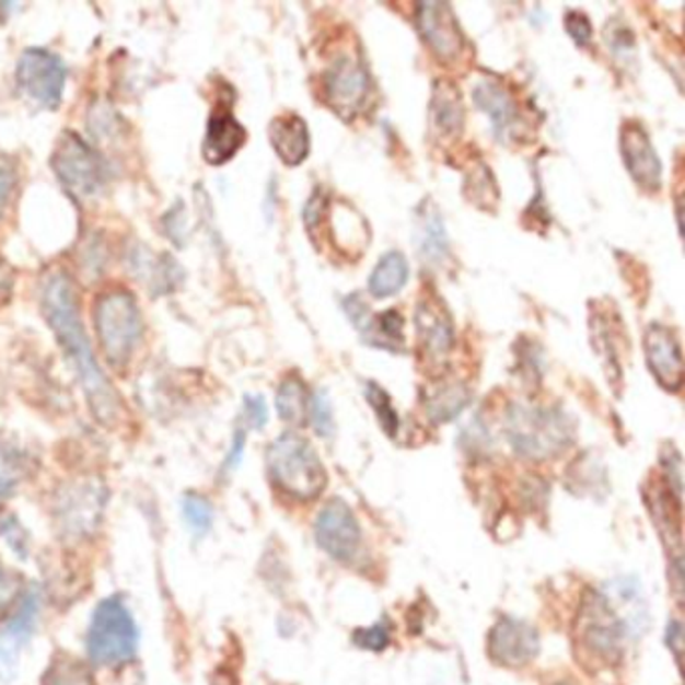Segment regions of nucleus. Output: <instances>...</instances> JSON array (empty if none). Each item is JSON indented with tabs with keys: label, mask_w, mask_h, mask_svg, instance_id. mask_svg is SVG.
<instances>
[{
	"label": "nucleus",
	"mask_w": 685,
	"mask_h": 685,
	"mask_svg": "<svg viewBox=\"0 0 685 685\" xmlns=\"http://www.w3.org/2000/svg\"><path fill=\"white\" fill-rule=\"evenodd\" d=\"M471 400V394L461 382H442L427 392L425 408L432 422L442 425L458 417Z\"/></svg>",
	"instance_id": "nucleus-25"
},
{
	"label": "nucleus",
	"mask_w": 685,
	"mask_h": 685,
	"mask_svg": "<svg viewBox=\"0 0 685 685\" xmlns=\"http://www.w3.org/2000/svg\"><path fill=\"white\" fill-rule=\"evenodd\" d=\"M420 355L429 360L430 367H441L451 355L454 344L453 322L441 300L427 295L420 300L415 314Z\"/></svg>",
	"instance_id": "nucleus-15"
},
{
	"label": "nucleus",
	"mask_w": 685,
	"mask_h": 685,
	"mask_svg": "<svg viewBox=\"0 0 685 685\" xmlns=\"http://www.w3.org/2000/svg\"><path fill=\"white\" fill-rule=\"evenodd\" d=\"M0 535L4 537V541L9 543V547H11L16 555L26 557V553H28V537H26L25 529L19 525V521H16L14 516H9V519L2 521Z\"/></svg>",
	"instance_id": "nucleus-36"
},
{
	"label": "nucleus",
	"mask_w": 685,
	"mask_h": 685,
	"mask_svg": "<svg viewBox=\"0 0 685 685\" xmlns=\"http://www.w3.org/2000/svg\"><path fill=\"white\" fill-rule=\"evenodd\" d=\"M607 43H609L613 53L619 55L622 59L629 57L636 49V40H634L631 31L619 25V23H612L607 26Z\"/></svg>",
	"instance_id": "nucleus-38"
},
{
	"label": "nucleus",
	"mask_w": 685,
	"mask_h": 685,
	"mask_svg": "<svg viewBox=\"0 0 685 685\" xmlns=\"http://www.w3.org/2000/svg\"><path fill=\"white\" fill-rule=\"evenodd\" d=\"M541 651V637L531 624L516 617H501L490 629V660L502 667L521 670Z\"/></svg>",
	"instance_id": "nucleus-12"
},
{
	"label": "nucleus",
	"mask_w": 685,
	"mask_h": 685,
	"mask_svg": "<svg viewBox=\"0 0 685 685\" xmlns=\"http://www.w3.org/2000/svg\"><path fill=\"white\" fill-rule=\"evenodd\" d=\"M244 125L233 117L232 107L225 103L216 105L209 115L208 131L204 137V160L209 165L228 163L244 148Z\"/></svg>",
	"instance_id": "nucleus-20"
},
{
	"label": "nucleus",
	"mask_w": 685,
	"mask_h": 685,
	"mask_svg": "<svg viewBox=\"0 0 685 685\" xmlns=\"http://www.w3.org/2000/svg\"><path fill=\"white\" fill-rule=\"evenodd\" d=\"M307 404H310V396H307L304 382L298 376L283 379L276 394V408L283 422L302 425L307 418Z\"/></svg>",
	"instance_id": "nucleus-27"
},
{
	"label": "nucleus",
	"mask_w": 685,
	"mask_h": 685,
	"mask_svg": "<svg viewBox=\"0 0 685 685\" xmlns=\"http://www.w3.org/2000/svg\"><path fill=\"white\" fill-rule=\"evenodd\" d=\"M661 466L665 475V489L673 495V501L682 504V490H684V477H682V454L673 449L672 444L663 449L661 453Z\"/></svg>",
	"instance_id": "nucleus-32"
},
{
	"label": "nucleus",
	"mask_w": 685,
	"mask_h": 685,
	"mask_svg": "<svg viewBox=\"0 0 685 685\" xmlns=\"http://www.w3.org/2000/svg\"><path fill=\"white\" fill-rule=\"evenodd\" d=\"M16 85L38 107L55 111L67 85V65L53 50L26 49L16 62Z\"/></svg>",
	"instance_id": "nucleus-9"
},
{
	"label": "nucleus",
	"mask_w": 685,
	"mask_h": 685,
	"mask_svg": "<svg viewBox=\"0 0 685 685\" xmlns=\"http://www.w3.org/2000/svg\"><path fill=\"white\" fill-rule=\"evenodd\" d=\"M352 639H355L358 648L367 649V651H372V653H380V651L388 648V643H391V627H388L386 622H380V624H374L372 627H367V629H356Z\"/></svg>",
	"instance_id": "nucleus-34"
},
{
	"label": "nucleus",
	"mask_w": 685,
	"mask_h": 685,
	"mask_svg": "<svg viewBox=\"0 0 685 685\" xmlns=\"http://www.w3.org/2000/svg\"><path fill=\"white\" fill-rule=\"evenodd\" d=\"M40 310L50 330L57 336L62 352L73 364L93 417L105 427H115L121 418V396L98 368L95 352L86 338L85 326L81 322L79 292L67 271L53 269L43 278Z\"/></svg>",
	"instance_id": "nucleus-1"
},
{
	"label": "nucleus",
	"mask_w": 685,
	"mask_h": 685,
	"mask_svg": "<svg viewBox=\"0 0 685 685\" xmlns=\"http://www.w3.org/2000/svg\"><path fill=\"white\" fill-rule=\"evenodd\" d=\"M665 639H667V646H670V651H673V655H675V660H682V651H684V636H682V624L680 622H672V624L667 625V634H665Z\"/></svg>",
	"instance_id": "nucleus-43"
},
{
	"label": "nucleus",
	"mask_w": 685,
	"mask_h": 685,
	"mask_svg": "<svg viewBox=\"0 0 685 685\" xmlns=\"http://www.w3.org/2000/svg\"><path fill=\"white\" fill-rule=\"evenodd\" d=\"M565 31L569 33V37L573 38L579 47H585L588 43H591L593 26L583 13L567 14L565 16Z\"/></svg>",
	"instance_id": "nucleus-39"
},
{
	"label": "nucleus",
	"mask_w": 685,
	"mask_h": 685,
	"mask_svg": "<svg viewBox=\"0 0 685 685\" xmlns=\"http://www.w3.org/2000/svg\"><path fill=\"white\" fill-rule=\"evenodd\" d=\"M418 249L430 264H441L449 257V237L444 230L441 211L430 201L417 213Z\"/></svg>",
	"instance_id": "nucleus-23"
},
{
	"label": "nucleus",
	"mask_w": 685,
	"mask_h": 685,
	"mask_svg": "<svg viewBox=\"0 0 685 685\" xmlns=\"http://www.w3.org/2000/svg\"><path fill=\"white\" fill-rule=\"evenodd\" d=\"M573 637L577 655L588 665V670L615 667L624 660L627 627L615 605L601 591L589 589L583 595L577 612Z\"/></svg>",
	"instance_id": "nucleus-3"
},
{
	"label": "nucleus",
	"mask_w": 685,
	"mask_h": 685,
	"mask_svg": "<svg viewBox=\"0 0 685 685\" xmlns=\"http://www.w3.org/2000/svg\"><path fill=\"white\" fill-rule=\"evenodd\" d=\"M139 631L133 615L119 597L103 600L95 607L86 631V653L93 663L117 667L133 660Z\"/></svg>",
	"instance_id": "nucleus-6"
},
{
	"label": "nucleus",
	"mask_w": 685,
	"mask_h": 685,
	"mask_svg": "<svg viewBox=\"0 0 685 685\" xmlns=\"http://www.w3.org/2000/svg\"><path fill=\"white\" fill-rule=\"evenodd\" d=\"M43 597L38 589L26 591L13 619L7 624L0 634V682H11L16 675L21 649L31 641L37 631L40 617Z\"/></svg>",
	"instance_id": "nucleus-14"
},
{
	"label": "nucleus",
	"mask_w": 685,
	"mask_h": 685,
	"mask_svg": "<svg viewBox=\"0 0 685 685\" xmlns=\"http://www.w3.org/2000/svg\"><path fill=\"white\" fill-rule=\"evenodd\" d=\"M344 312L360 332L362 340L376 346L382 350H400L404 344L403 316L396 310H388L384 314H372L367 302L358 294L348 295L344 300Z\"/></svg>",
	"instance_id": "nucleus-16"
},
{
	"label": "nucleus",
	"mask_w": 685,
	"mask_h": 685,
	"mask_svg": "<svg viewBox=\"0 0 685 685\" xmlns=\"http://www.w3.org/2000/svg\"><path fill=\"white\" fill-rule=\"evenodd\" d=\"M50 167L65 191L77 199L97 196L107 182V165L95 149L73 131H65L50 155Z\"/></svg>",
	"instance_id": "nucleus-7"
},
{
	"label": "nucleus",
	"mask_w": 685,
	"mask_h": 685,
	"mask_svg": "<svg viewBox=\"0 0 685 685\" xmlns=\"http://www.w3.org/2000/svg\"><path fill=\"white\" fill-rule=\"evenodd\" d=\"M182 511H184L185 525L189 526V531L196 537H204L206 533H209V529L213 525V509L206 497L194 495V492L185 495Z\"/></svg>",
	"instance_id": "nucleus-30"
},
{
	"label": "nucleus",
	"mask_w": 685,
	"mask_h": 685,
	"mask_svg": "<svg viewBox=\"0 0 685 685\" xmlns=\"http://www.w3.org/2000/svg\"><path fill=\"white\" fill-rule=\"evenodd\" d=\"M45 685H95V682L85 663L69 655H59L47 670Z\"/></svg>",
	"instance_id": "nucleus-29"
},
{
	"label": "nucleus",
	"mask_w": 685,
	"mask_h": 685,
	"mask_svg": "<svg viewBox=\"0 0 685 685\" xmlns=\"http://www.w3.org/2000/svg\"><path fill=\"white\" fill-rule=\"evenodd\" d=\"M307 417L312 420V427L320 437H332L334 432V413H332L330 398L324 391H318L307 404Z\"/></svg>",
	"instance_id": "nucleus-33"
},
{
	"label": "nucleus",
	"mask_w": 685,
	"mask_h": 685,
	"mask_svg": "<svg viewBox=\"0 0 685 685\" xmlns=\"http://www.w3.org/2000/svg\"><path fill=\"white\" fill-rule=\"evenodd\" d=\"M408 282V262L400 252H388L380 257L376 268L370 276L368 290L374 298H391L398 294Z\"/></svg>",
	"instance_id": "nucleus-26"
},
{
	"label": "nucleus",
	"mask_w": 685,
	"mask_h": 685,
	"mask_svg": "<svg viewBox=\"0 0 685 685\" xmlns=\"http://www.w3.org/2000/svg\"><path fill=\"white\" fill-rule=\"evenodd\" d=\"M93 320L101 350L113 368L129 364L143 338V318L135 295L125 288H111L95 300Z\"/></svg>",
	"instance_id": "nucleus-4"
},
{
	"label": "nucleus",
	"mask_w": 685,
	"mask_h": 685,
	"mask_svg": "<svg viewBox=\"0 0 685 685\" xmlns=\"http://www.w3.org/2000/svg\"><path fill=\"white\" fill-rule=\"evenodd\" d=\"M268 473L274 485L295 501H312L326 489V468L312 444L286 432L269 444Z\"/></svg>",
	"instance_id": "nucleus-5"
},
{
	"label": "nucleus",
	"mask_w": 685,
	"mask_h": 685,
	"mask_svg": "<svg viewBox=\"0 0 685 685\" xmlns=\"http://www.w3.org/2000/svg\"><path fill=\"white\" fill-rule=\"evenodd\" d=\"M430 127L441 139H454L463 131L465 109L458 89L449 81H439L430 98Z\"/></svg>",
	"instance_id": "nucleus-22"
},
{
	"label": "nucleus",
	"mask_w": 685,
	"mask_h": 685,
	"mask_svg": "<svg viewBox=\"0 0 685 685\" xmlns=\"http://www.w3.org/2000/svg\"><path fill=\"white\" fill-rule=\"evenodd\" d=\"M107 490L93 478L67 483L55 497L53 513L61 535L69 541L91 537L103 519Z\"/></svg>",
	"instance_id": "nucleus-8"
},
{
	"label": "nucleus",
	"mask_w": 685,
	"mask_h": 685,
	"mask_svg": "<svg viewBox=\"0 0 685 685\" xmlns=\"http://www.w3.org/2000/svg\"><path fill=\"white\" fill-rule=\"evenodd\" d=\"M244 418L247 427L252 429H264L268 425V404L257 396V394H247L244 398Z\"/></svg>",
	"instance_id": "nucleus-37"
},
{
	"label": "nucleus",
	"mask_w": 685,
	"mask_h": 685,
	"mask_svg": "<svg viewBox=\"0 0 685 685\" xmlns=\"http://www.w3.org/2000/svg\"><path fill=\"white\" fill-rule=\"evenodd\" d=\"M417 26L432 55L442 62H454L465 49V38L449 4L420 2Z\"/></svg>",
	"instance_id": "nucleus-13"
},
{
	"label": "nucleus",
	"mask_w": 685,
	"mask_h": 685,
	"mask_svg": "<svg viewBox=\"0 0 685 685\" xmlns=\"http://www.w3.org/2000/svg\"><path fill=\"white\" fill-rule=\"evenodd\" d=\"M504 432L514 453L529 461H549L565 453L576 439L569 415L557 406L513 404L507 410Z\"/></svg>",
	"instance_id": "nucleus-2"
},
{
	"label": "nucleus",
	"mask_w": 685,
	"mask_h": 685,
	"mask_svg": "<svg viewBox=\"0 0 685 685\" xmlns=\"http://www.w3.org/2000/svg\"><path fill=\"white\" fill-rule=\"evenodd\" d=\"M19 593V579L4 569L0 561V609L9 607Z\"/></svg>",
	"instance_id": "nucleus-41"
},
{
	"label": "nucleus",
	"mask_w": 685,
	"mask_h": 685,
	"mask_svg": "<svg viewBox=\"0 0 685 685\" xmlns=\"http://www.w3.org/2000/svg\"><path fill=\"white\" fill-rule=\"evenodd\" d=\"M14 282H16V271L4 257L0 256V307H4L11 302Z\"/></svg>",
	"instance_id": "nucleus-40"
},
{
	"label": "nucleus",
	"mask_w": 685,
	"mask_h": 685,
	"mask_svg": "<svg viewBox=\"0 0 685 685\" xmlns=\"http://www.w3.org/2000/svg\"><path fill=\"white\" fill-rule=\"evenodd\" d=\"M473 98L478 109L489 117L497 139L509 141L521 133V111L507 86L492 79H480L473 89Z\"/></svg>",
	"instance_id": "nucleus-18"
},
{
	"label": "nucleus",
	"mask_w": 685,
	"mask_h": 685,
	"mask_svg": "<svg viewBox=\"0 0 685 685\" xmlns=\"http://www.w3.org/2000/svg\"><path fill=\"white\" fill-rule=\"evenodd\" d=\"M211 685H237V677L232 670H218L211 680Z\"/></svg>",
	"instance_id": "nucleus-44"
},
{
	"label": "nucleus",
	"mask_w": 685,
	"mask_h": 685,
	"mask_svg": "<svg viewBox=\"0 0 685 685\" xmlns=\"http://www.w3.org/2000/svg\"><path fill=\"white\" fill-rule=\"evenodd\" d=\"M26 458L13 442L0 439V501H4L25 475Z\"/></svg>",
	"instance_id": "nucleus-28"
},
{
	"label": "nucleus",
	"mask_w": 685,
	"mask_h": 685,
	"mask_svg": "<svg viewBox=\"0 0 685 685\" xmlns=\"http://www.w3.org/2000/svg\"><path fill=\"white\" fill-rule=\"evenodd\" d=\"M646 360L649 370L665 391L677 392L684 384L682 346L670 328L651 324L646 332Z\"/></svg>",
	"instance_id": "nucleus-17"
},
{
	"label": "nucleus",
	"mask_w": 685,
	"mask_h": 685,
	"mask_svg": "<svg viewBox=\"0 0 685 685\" xmlns=\"http://www.w3.org/2000/svg\"><path fill=\"white\" fill-rule=\"evenodd\" d=\"M370 95V74L355 55H338L324 74V97L344 119L362 113Z\"/></svg>",
	"instance_id": "nucleus-10"
},
{
	"label": "nucleus",
	"mask_w": 685,
	"mask_h": 685,
	"mask_svg": "<svg viewBox=\"0 0 685 685\" xmlns=\"http://www.w3.org/2000/svg\"><path fill=\"white\" fill-rule=\"evenodd\" d=\"M269 143L286 165H300L310 153L306 121L298 115H280L269 123Z\"/></svg>",
	"instance_id": "nucleus-21"
},
{
	"label": "nucleus",
	"mask_w": 685,
	"mask_h": 685,
	"mask_svg": "<svg viewBox=\"0 0 685 685\" xmlns=\"http://www.w3.org/2000/svg\"><path fill=\"white\" fill-rule=\"evenodd\" d=\"M555 685H567V684H564V682H561V684H555Z\"/></svg>",
	"instance_id": "nucleus-45"
},
{
	"label": "nucleus",
	"mask_w": 685,
	"mask_h": 685,
	"mask_svg": "<svg viewBox=\"0 0 685 685\" xmlns=\"http://www.w3.org/2000/svg\"><path fill=\"white\" fill-rule=\"evenodd\" d=\"M16 184H19L16 165H14V161L7 153L0 151V218L9 208L11 199H13Z\"/></svg>",
	"instance_id": "nucleus-35"
},
{
	"label": "nucleus",
	"mask_w": 685,
	"mask_h": 685,
	"mask_svg": "<svg viewBox=\"0 0 685 685\" xmlns=\"http://www.w3.org/2000/svg\"><path fill=\"white\" fill-rule=\"evenodd\" d=\"M330 220L334 244L342 247L348 256H358L362 249H367V221L356 213V209L346 204H334L330 209Z\"/></svg>",
	"instance_id": "nucleus-24"
},
{
	"label": "nucleus",
	"mask_w": 685,
	"mask_h": 685,
	"mask_svg": "<svg viewBox=\"0 0 685 685\" xmlns=\"http://www.w3.org/2000/svg\"><path fill=\"white\" fill-rule=\"evenodd\" d=\"M314 535L320 549L342 564L352 561L362 545L360 523L352 509L340 499H334L320 511Z\"/></svg>",
	"instance_id": "nucleus-11"
},
{
	"label": "nucleus",
	"mask_w": 685,
	"mask_h": 685,
	"mask_svg": "<svg viewBox=\"0 0 685 685\" xmlns=\"http://www.w3.org/2000/svg\"><path fill=\"white\" fill-rule=\"evenodd\" d=\"M245 451V430L237 429L233 432V441L232 449H230V453L225 456V463H223V468L225 471H233V468H237L240 463H242V458H244Z\"/></svg>",
	"instance_id": "nucleus-42"
},
{
	"label": "nucleus",
	"mask_w": 685,
	"mask_h": 685,
	"mask_svg": "<svg viewBox=\"0 0 685 685\" xmlns=\"http://www.w3.org/2000/svg\"><path fill=\"white\" fill-rule=\"evenodd\" d=\"M367 400L374 408L376 417H379L380 427L388 434L394 437L398 432V413L392 406L391 396L386 394L384 388H380L379 384L368 382Z\"/></svg>",
	"instance_id": "nucleus-31"
},
{
	"label": "nucleus",
	"mask_w": 685,
	"mask_h": 685,
	"mask_svg": "<svg viewBox=\"0 0 685 685\" xmlns=\"http://www.w3.org/2000/svg\"><path fill=\"white\" fill-rule=\"evenodd\" d=\"M622 158L629 175L648 191H658L661 185V163L649 135L639 123H625L622 129Z\"/></svg>",
	"instance_id": "nucleus-19"
}]
</instances>
